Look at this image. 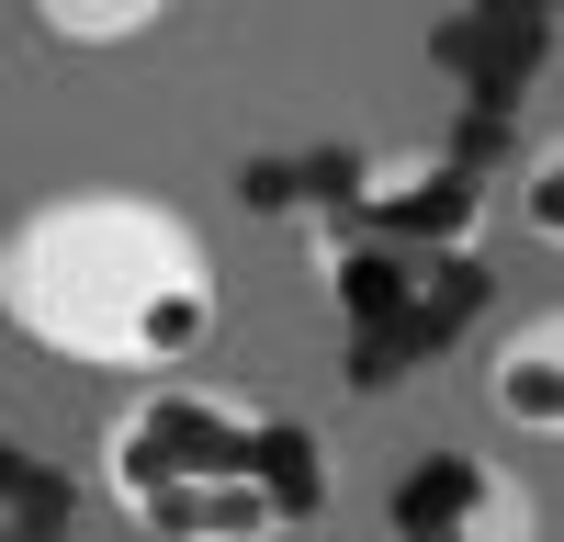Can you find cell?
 <instances>
[{"instance_id":"cell-1","label":"cell","mask_w":564,"mask_h":542,"mask_svg":"<svg viewBox=\"0 0 564 542\" xmlns=\"http://www.w3.org/2000/svg\"><path fill=\"white\" fill-rule=\"evenodd\" d=\"M0 328L102 384H159L215 350L226 271L159 193H45L0 238Z\"/></svg>"},{"instance_id":"cell-2","label":"cell","mask_w":564,"mask_h":542,"mask_svg":"<svg viewBox=\"0 0 564 542\" xmlns=\"http://www.w3.org/2000/svg\"><path fill=\"white\" fill-rule=\"evenodd\" d=\"M90 475H102L113 520H135L148 542H294L339 509L327 430L204 361L124 384L113 419L90 430Z\"/></svg>"},{"instance_id":"cell-3","label":"cell","mask_w":564,"mask_h":542,"mask_svg":"<svg viewBox=\"0 0 564 542\" xmlns=\"http://www.w3.org/2000/svg\"><path fill=\"white\" fill-rule=\"evenodd\" d=\"M395 542H542V486L475 441H430L384 497Z\"/></svg>"},{"instance_id":"cell-4","label":"cell","mask_w":564,"mask_h":542,"mask_svg":"<svg viewBox=\"0 0 564 542\" xmlns=\"http://www.w3.org/2000/svg\"><path fill=\"white\" fill-rule=\"evenodd\" d=\"M486 419L508 441H564V305H531L486 339Z\"/></svg>"},{"instance_id":"cell-5","label":"cell","mask_w":564,"mask_h":542,"mask_svg":"<svg viewBox=\"0 0 564 542\" xmlns=\"http://www.w3.org/2000/svg\"><path fill=\"white\" fill-rule=\"evenodd\" d=\"M170 12L159 0H34V34L45 45H148Z\"/></svg>"},{"instance_id":"cell-6","label":"cell","mask_w":564,"mask_h":542,"mask_svg":"<svg viewBox=\"0 0 564 542\" xmlns=\"http://www.w3.org/2000/svg\"><path fill=\"white\" fill-rule=\"evenodd\" d=\"M520 204H531V226H542V238H553V136H531V170H520Z\"/></svg>"}]
</instances>
